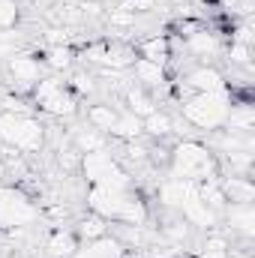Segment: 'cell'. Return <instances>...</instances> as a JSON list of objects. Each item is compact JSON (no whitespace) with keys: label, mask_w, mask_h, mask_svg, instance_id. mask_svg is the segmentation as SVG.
Segmentation results:
<instances>
[{"label":"cell","mask_w":255,"mask_h":258,"mask_svg":"<svg viewBox=\"0 0 255 258\" xmlns=\"http://www.w3.org/2000/svg\"><path fill=\"white\" fill-rule=\"evenodd\" d=\"M66 87L81 99V96H87V93H93V90H96V78H93L90 72H75V75L66 81Z\"/></svg>","instance_id":"obj_24"},{"label":"cell","mask_w":255,"mask_h":258,"mask_svg":"<svg viewBox=\"0 0 255 258\" xmlns=\"http://www.w3.org/2000/svg\"><path fill=\"white\" fill-rule=\"evenodd\" d=\"M114 165H117V159H114L108 150H93V153H81V165H78V171L84 174L87 183H99Z\"/></svg>","instance_id":"obj_10"},{"label":"cell","mask_w":255,"mask_h":258,"mask_svg":"<svg viewBox=\"0 0 255 258\" xmlns=\"http://www.w3.org/2000/svg\"><path fill=\"white\" fill-rule=\"evenodd\" d=\"M159 201L165 204V207H171V210H180L186 201H192L195 195H198V183H192V180H183V177H165L162 183H159Z\"/></svg>","instance_id":"obj_7"},{"label":"cell","mask_w":255,"mask_h":258,"mask_svg":"<svg viewBox=\"0 0 255 258\" xmlns=\"http://www.w3.org/2000/svg\"><path fill=\"white\" fill-rule=\"evenodd\" d=\"M117 108L114 105H108V102H93L90 108H87V123L93 129H99V132H108V129L114 126V120H117Z\"/></svg>","instance_id":"obj_21"},{"label":"cell","mask_w":255,"mask_h":258,"mask_svg":"<svg viewBox=\"0 0 255 258\" xmlns=\"http://www.w3.org/2000/svg\"><path fill=\"white\" fill-rule=\"evenodd\" d=\"M135 48V57H144V60H153V63L165 66L171 60V36L168 33H153L147 39H141Z\"/></svg>","instance_id":"obj_11"},{"label":"cell","mask_w":255,"mask_h":258,"mask_svg":"<svg viewBox=\"0 0 255 258\" xmlns=\"http://www.w3.org/2000/svg\"><path fill=\"white\" fill-rule=\"evenodd\" d=\"M180 216L189 222L192 228H201V231H213V228L219 225V219H222V216H219L216 210H210V207H207L198 195L180 207Z\"/></svg>","instance_id":"obj_12"},{"label":"cell","mask_w":255,"mask_h":258,"mask_svg":"<svg viewBox=\"0 0 255 258\" xmlns=\"http://www.w3.org/2000/svg\"><path fill=\"white\" fill-rule=\"evenodd\" d=\"M57 165L63 168L66 174H75V171H78V165H81V153H78L75 147H66V150L57 153Z\"/></svg>","instance_id":"obj_27"},{"label":"cell","mask_w":255,"mask_h":258,"mask_svg":"<svg viewBox=\"0 0 255 258\" xmlns=\"http://www.w3.org/2000/svg\"><path fill=\"white\" fill-rule=\"evenodd\" d=\"M228 108H231V96L228 90H216V93H192L186 99H180V111L183 120L195 129L204 132H216L225 126L228 120Z\"/></svg>","instance_id":"obj_2"},{"label":"cell","mask_w":255,"mask_h":258,"mask_svg":"<svg viewBox=\"0 0 255 258\" xmlns=\"http://www.w3.org/2000/svg\"><path fill=\"white\" fill-rule=\"evenodd\" d=\"M78 249H81V240L75 237L72 228H54L45 237V252L51 258H75Z\"/></svg>","instance_id":"obj_14"},{"label":"cell","mask_w":255,"mask_h":258,"mask_svg":"<svg viewBox=\"0 0 255 258\" xmlns=\"http://www.w3.org/2000/svg\"><path fill=\"white\" fill-rule=\"evenodd\" d=\"M42 3H60V0H42Z\"/></svg>","instance_id":"obj_34"},{"label":"cell","mask_w":255,"mask_h":258,"mask_svg":"<svg viewBox=\"0 0 255 258\" xmlns=\"http://www.w3.org/2000/svg\"><path fill=\"white\" fill-rule=\"evenodd\" d=\"M96 3H120V0H96Z\"/></svg>","instance_id":"obj_33"},{"label":"cell","mask_w":255,"mask_h":258,"mask_svg":"<svg viewBox=\"0 0 255 258\" xmlns=\"http://www.w3.org/2000/svg\"><path fill=\"white\" fill-rule=\"evenodd\" d=\"M177 87H180V96L186 99L192 93H216V90H225L228 81H225V75L216 66L201 63V66H195V69H189V72H183L180 81H177Z\"/></svg>","instance_id":"obj_6"},{"label":"cell","mask_w":255,"mask_h":258,"mask_svg":"<svg viewBox=\"0 0 255 258\" xmlns=\"http://www.w3.org/2000/svg\"><path fill=\"white\" fill-rule=\"evenodd\" d=\"M6 90V75H3V69H0V93Z\"/></svg>","instance_id":"obj_30"},{"label":"cell","mask_w":255,"mask_h":258,"mask_svg":"<svg viewBox=\"0 0 255 258\" xmlns=\"http://www.w3.org/2000/svg\"><path fill=\"white\" fill-rule=\"evenodd\" d=\"M6 258H27V255H21V252H12V255H6Z\"/></svg>","instance_id":"obj_32"},{"label":"cell","mask_w":255,"mask_h":258,"mask_svg":"<svg viewBox=\"0 0 255 258\" xmlns=\"http://www.w3.org/2000/svg\"><path fill=\"white\" fill-rule=\"evenodd\" d=\"M168 168H171V177H183V180H192V183L219 180V159L198 138H183L171 147Z\"/></svg>","instance_id":"obj_1"},{"label":"cell","mask_w":255,"mask_h":258,"mask_svg":"<svg viewBox=\"0 0 255 258\" xmlns=\"http://www.w3.org/2000/svg\"><path fill=\"white\" fill-rule=\"evenodd\" d=\"M105 18H108V24H111L114 30H129V27H135V21H138V18H135L132 12L120 9V6H117V9H111V12H108Z\"/></svg>","instance_id":"obj_26"},{"label":"cell","mask_w":255,"mask_h":258,"mask_svg":"<svg viewBox=\"0 0 255 258\" xmlns=\"http://www.w3.org/2000/svg\"><path fill=\"white\" fill-rule=\"evenodd\" d=\"M0 177H6V165H3V159H0Z\"/></svg>","instance_id":"obj_31"},{"label":"cell","mask_w":255,"mask_h":258,"mask_svg":"<svg viewBox=\"0 0 255 258\" xmlns=\"http://www.w3.org/2000/svg\"><path fill=\"white\" fill-rule=\"evenodd\" d=\"M189 231H192V225L183 219V216H174V219H168V222H165V228H162L165 240H171L174 246H183V243L189 240Z\"/></svg>","instance_id":"obj_23"},{"label":"cell","mask_w":255,"mask_h":258,"mask_svg":"<svg viewBox=\"0 0 255 258\" xmlns=\"http://www.w3.org/2000/svg\"><path fill=\"white\" fill-rule=\"evenodd\" d=\"M219 186L228 198V204H252L255 183L252 177H237V174H219Z\"/></svg>","instance_id":"obj_13"},{"label":"cell","mask_w":255,"mask_h":258,"mask_svg":"<svg viewBox=\"0 0 255 258\" xmlns=\"http://www.w3.org/2000/svg\"><path fill=\"white\" fill-rule=\"evenodd\" d=\"M105 135H111V138H117V141H138V138L144 135V129H141V120L126 111V114H117L114 126L108 129Z\"/></svg>","instance_id":"obj_20"},{"label":"cell","mask_w":255,"mask_h":258,"mask_svg":"<svg viewBox=\"0 0 255 258\" xmlns=\"http://www.w3.org/2000/svg\"><path fill=\"white\" fill-rule=\"evenodd\" d=\"M0 144L15 147L18 153H39L45 144V126L33 114L0 111Z\"/></svg>","instance_id":"obj_3"},{"label":"cell","mask_w":255,"mask_h":258,"mask_svg":"<svg viewBox=\"0 0 255 258\" xmlns=\"http://www.w3.org/2000/svg\"><path fill=\"white\" fill-rule=\"evenodd\" d=\"M18 15H21L18 0H0V30H12Z\"/></svg>","instance_id":"obj_25"},{"label":"cell","mask_w":255,"mask_h":258,"mask_svg":"<svg viewBox=\"0 0 255 258\" xmlns=\"http://www.w3.org/2000/svg\"><path fill=\"white\" fill-rule=\"evenodd\" d=\"M123 102H126V111L135 114L138 120H144V117H150V114L156 111V99L150 96V90H144V87L135 84V81L123 90Z\"/></svg>","instance_id":"obj_15"},{"label":"cell","mask_w":255,"mask_h":258,"mask_svg":"<svg viewBox=\"0 0 255 258\" xmlns=\"http://www.w3.org/2000/svg\"><path fill=\"white\" fill-rule=\"evenodd\" d=\"M18 39L12 30H0V60H9L12 54H18Z\"/></svg>","instance_id":"obj_28"},{"label":"cell","mask_w":255,"mask_h":258,"mask_svg":"<svg viewBox=\"0 0 255 258\" xmlns=\"http://www.w3.org/2000/svg\"><path fill=\"white\" fill-rule=\"evenodd\" d=\"M39 219V207L18 186H0V231L27 228Z\"/></svg>","instance_id":"obj_5"},{"label":"cell","mask_w":255,"mask_h":258,"mask_svg":"<svg viewBox=\"0 0 255 258\" xmlns=\"http://www.w3.org/2000/svg\"><path fill=\"white\" fill-rule=\"evenodd\" d=\"M111 222L108 219H102L99 213H93V210H87V216H81L78 222H75V237L81 240V243H90V240H99V237H105L111 228H108Z\"/></svg>","instance_id":"obj_16"},{"label":"cell","mask_w":255,"mask_h":258,"mask_svg":"<svg viewBox=\"0 0 255 258\" xmlns=\"http://www.w3.org/2000/svg\"><path fill=\"white\" fill-rule=\"evenodd\" d=\"M129 72H132L135 84H141L144 90H156V87H165V84H168L165 66L153 63V60H144V57H135L132 66H129Z\"/></svg>","instance_id":"obj_9"},{"label":"cell","mask_w":255,"mask_h":258,"mask_svg":"<svg viewBox=\"0 0 255 258\" xmlns=\"http://www.w3.org/2000/svg\"><path fill=\"white\" fill-rule=\"evenodd\" d=\"M225 57L231 66H240L246 72H252V45L249 42H240V39H231L228 48H225Z\"/></svg>","instance_id":"obj_22"},{"label":"cell","mask_w":255,"mask_h":258,"mask_svg":"<svg viewBox=\"0 0 255 258\" xmlns=\"http://www.w3.org/2000/svg\"><path fill=\"white\" fill-rule=\"evenodd\" d=\"M141 129H144V135H150V138H156V141H168V138L174 135V129H177V126H174V120H171L165 111H159V108H156L150 117H144V120H141Z\"/></svg>","instance_id":"obj_18"},{"label":"cell","mask_w":255,"mask_h":258,"mask_svg":"<svg viewBox=\"0 0 255 258\" xmlns=\"http://www.w3.org/2000/svg\"><path fill=\"white\" fill-rule=\"evenodd\" d=\"M72 144L78 153H93V150H108V135L99 132V129H87V126H78L72 132Z\"/></svg>","instance_id":"obj_17"},{"label":"cell","mask_w":255,"mask_h":258,"mask_svg":"<svg viewBox=\"0 0 255 258\" xmlns=\"http://www.w3.org/2000/svg\"><path fill=\"white\" fill-rule=\"evenodd\" d=\"M183 42H186V51H189L192 57H198V60H213V57H219V51H222L219 33H213L210 27H201V30L189 33Z\"/></svg>","instance_id":"obj_8"},{"label":"cell","mask_w":255,"mask_h":258,"mask_svg":"<svg viewBox=\"0 0 255 258\" xmlns=\"http://www.w3.org/2000/svg\"><path fill=\"white\" fill-rule=\"evenodd\" d=\"M117 6L126 9V12H132V15L138 18V15H144V12H150V9L156 6V0H120Z\"/></svg>","instance_id":"obj_29"},{"label":"cell","mask_w":255,"mask_h":258,"mask_svg":"<svg viewBox=\"0 0 255 258\" xmlns=\"http://www.w3.org/2000/svg\"><path fill=\"white\" fill-rule=\"evenodd\" d=\"M30 102H33V108H39V111H45L51 117H72L78 111V96L57 75L39 78L33 84V90H30Z\"/></svg>","instance_id":"obj_4"},{"label":"cell","mask_w":255,"mask_h":258,"mask_svg":"<svg viewBox=\"0 0 255 258\" xmlns=\"http://www.w3.org/2000/svg\"><path fill=\"white\" fill-rule=\"evenodd\" d=\"M75 48L72 45H48L45 51H42V63L48 66V69H54V72H66V69H72L75 63Z\"/></svg>","instance_id":"obj_19"}]
</instances>
